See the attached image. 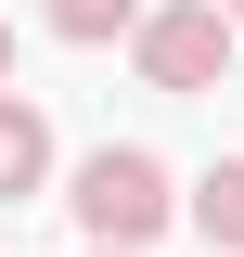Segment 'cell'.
<instances>
[{
	"label": "cell",
	"instance_id": "obj_2",
	"mask_svg": "<svg viewBox=\"0 0 244 257\" xmlns=\"http://www.w3.org/2000/svg\"><path fill=\"white\" fill-rule=\"evenodd\" d=\"M231 0H154L142 26H129V52H142V77L154 90H218L231 77Z\"/></svg>",
	"mask_w": 244,
	"mask_h": 257
},
{
	"label": "cell",
	"instance_id": "obj_1",
	"mask_svg": "<svg viewBox=\"0 0 244 257\" xmlns=\"http://www.w3.org/2000/svg\"><path fill=\"white\" fill-rule=\"evenodd\" d=\"M77 231L90 244H154V231L180 219V193H167V155H142V142H103V155H77Z\"/></svg>",
	"mask_w": 244,
	"mask_h": 257
},
{
	"label": "cell",
	"instance_id": "obj_3",
	"mask_svg": "<svg viewBox=\"0 0 244 257\" xmlns=\"http://www.w3.org/2000/svg\"><path fill=\"white\" fill-rule=\"evenodd\" d=\"M39 180H52V116L0 90V206H26Z\"/></svg>",
	"mask_w": 244,
	"mask_h": 257
},
{
	"label": "cell",
	"instance_id": "obj_7",
	"mask_svg": "<svg viewBox=\"0 0 244 257\" xmlns=\"http://www.w3.org/2000/svg\"><path fill=\"white\" fill-rule=\"evenodd\" d=\"M90 257H142V244H90Z\"/></svg>",
	"mask_w": 244,
	"mask_h": 257
},
{
	"label": "cell",
	"instance_id": "obj_4",
	"mask_svg": "<svg viewBox=\"0 0 244 257\" xmlns=\"http://www.w3.org/2000/svg\"><path fill=\"white\" fill-rule=\"evenodd\" d=\"M193 219H206V244H218V257H244V155H218L206 180H193Z\"/></svg>",
	"mask_w": 244,
	"mask_h": 257
},
{
	"label": "cell",
	"instance_id": "obj_5",
	"mask_svg": "<svg viewBox=\"0 0 244 257\" xmlns=\"http://www.w3.org/2000/svg\"><path fill=\"white\" fill-rule=\"evenodd\" d=\"M142 0H52V39H129Z\"/></svg>",
	"mask_w": 244,
	"mask_h": 257
},
{
	"label": "cell",
	"instance_id": "obj_6",
	"mask_svg": "<svg viewBox=\"0 0 244 257\" xmlns=\"http://www.w3.org/2000/svg\"><path fill=\"white\" fill-rule=\"evenodd\" d=\"M0 90H13V26H0Z\"/></svg>",
	"mask_w": 244,
	"mask_h": 257
},
{
	"label": "cell",
	"instance_id": "obj_8",
	"mask_svg": "<svg viewBox=\"0 0 244 257\" xmlns=\"http://www.w3.org/2000/svg\"><path fill=\"white\" fill-rule=\"evenodd\" d=\"M231 26H244V0H231Z\"/></svg>",
	"mask_w": 244,
	"mask_h": 257
}]
</instances>
